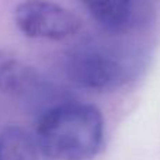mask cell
Segmentation results:
<instances>
[{
    "label": "cell",
    "mask_w": 160,
    "mask_h": 160,
    "mask_svg": "<svg viewBox=\"0 0 160 160\" xmlns=\"http://www.w3.org/2000/svg\"><path fill=\"white\" fill-rule=\"evenodd\" d=\"M35 136L52 160H91L104 145V118L96 105L63 100L41 111Z\"/></svg>",
    "instance_id": "obj_1"
},
{
    "label": "cell",
    "mask_w": 160,
    "mask_h": 160,
    "mask_svg": "<svg viewBox=\"0 0 160 160\" xmlns=\"http://www.w3.org/2000/svg\"><path fill=\"white\" fill-rule=\"evenodd\" d=\"M138 61L132 51L107 41L80 42L65 56V72L70 82L84 90L105 93L131 82Z\"/></svg>",
    "instance_id": "obj_2"
},
{
    "label": "cell",
    "mask_w": 160,
    "mask_h": 160,
    "mask_svg": "<svg viewBox=\"0 0 160 160\" xmlns=\"http://www.w3.org/2000/svg\"><path fill=\"white\" fill-rule=\"evenodd\" d=\"M13 20L17 30L31 39L65 41L83 28L73 11L51 0H22L14 8Z\"/></svg>",
    "instance_id": "obj_3"
},
{
    "label": "cell",
    "mask_w": 160,
    "mask_h": 160,
    "mask_svg": "<svg viewBox=\"0 0 160 160\" xmlns=\"http://www.w3.org/2000/svg\"><path fill=\"white\" fill-rule=\"evenodd\" d=\"M49 91V83L37 68L13 52L0 49V93L21 100H35Z\"/></svg>",
    "instance_id": "obj_4"
},
{
    "label": "cell",
    "mask_w": 160,
    "mask_h": 160,
    "mask_svg": "<svg viewBox=\"0 0 160 160\" xmlns=\"http://www.w3.org/2000/svg\"><path fill=\"white\" fill-rule=\"evenodd\" d=\"M90 16L110 32L121 34L132 28L138 0H79Z\"/></svg>",
    "instance_id": "obj_5"
},
{
    "label": "cell",
    "mask_w": 160,
    "mask_h": 160,
    "mask_svg": "<svg viewBox=\"0 0 160 160\" xmlns=\"http://www.w3.org/2000/svg\"><path fill=\"white\" fill-rule=\"evenodd\" d=\"M0 160H52L35 135L18 125L0 131Z\"/></svg>",
    "instance_id": "obj_6"
}]
</instances>
